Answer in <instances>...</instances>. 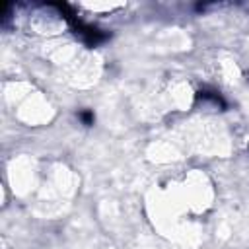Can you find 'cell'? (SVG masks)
Here are the masks:
<instances>
[{
	"mask_svg": "<svg viewBox=\"0 0 249 249\" xmlns=\"http://www.w3.org/2000/svg\"><path fill=\"white\" fill-rule=\"evenodd\" d=\"M198 99H202V101H212L216 107H218V105H224L222 97H220L218 93H212V91H198Z\"/></svg>",
	"mask_w": 249,
	"mask_h": 249,
	"instance_id": "obj_2",
	"label": "cell"
},
{
	"mask_svg": "<svg viewBox=\"0 0 249 249\" xmlns=\"http://www.w3.org/2000/svg\"><path fill=\"white\" fill-rule=\"evenodd\" d=\"M78 117H80V121H82L84 124H88V126L93 124V113H91V111H80Z\"/></svg>",
	"mask_w": 249,
	"mask_h": 249,
	"instance_id": "obj_3",
	"label": "cell"
},
{
	"mask_svg": "<svg viewBox=\"0 0 249 249\" xmlns=\"http://www.w3.org/2000/svg\"><path fill=\"white\" fill-rule=\"evenodd\" d=\"M76 35H80V39L86 43V45H91V47H95V45H99V43H103L105 41V33H101L99 29H95V27H89V25H82V23H78L76 25Z\"/></svg>",
	"mask_w": 249,
	"mask_h": 249,
	"instance_id": "obj_1",
	"label": "cell"
}]
</instances>
